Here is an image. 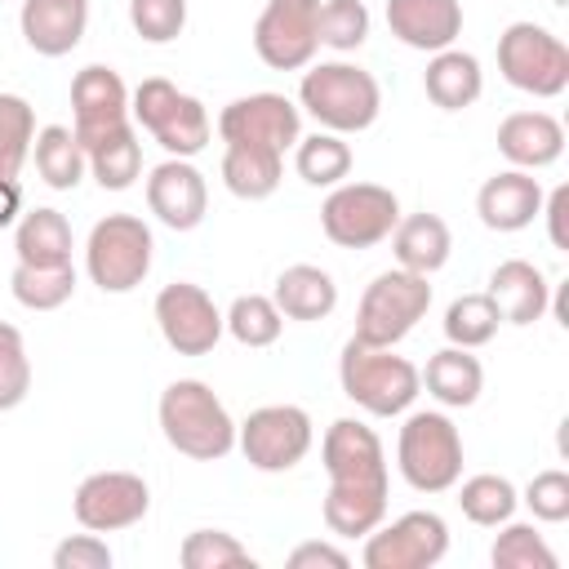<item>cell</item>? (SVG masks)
<instances>
[{
    "label": "cell",
    "instance_id": "cell-19",
    "mask_svg": "<svg viewBox=\"0 0 569 569\" xmlns=\"http://www.w3.org/2000/svg\"><path fill=\"white\" fill-rule=\"evenodd\" d=\"M387 27L409 49H453L462 36V0H387Z\"/></svg>",
    "mask_w": 569,
    "mask_h": 569
},
{
    "label": "cell",
    "instance_id": "cell-7",
    "mask_svg": "<svg viewBox=\"0 0 569 569\" xmlns=\"http://www.w3.org/2000/svg\"><path fill=\"white\" fill-rule=\"evenodd\" d=\"M151 227L133 213H107L84 240V271L102 293H129L151 271Z\"/></svg>",
    "mask_w": 569,
    "mask_h": 569
},
{
    "label": "cell",
    "instance_id": "cell-25",
    "mask_svg": "<svg viewBox=\"0 0 569 569\" xmlns=\"http://www.w3.org/2000/svg\"><path fill=\"white\" fill-rule=\"evenodd\" d=\"M422 89L427 98L440 107V111H462L480 98L485 89V71H480V58L467 53V49H440L431 53L427 71H422Z\"/></svg>",
    "mask_w": 569,
    "mask_h": 569
},
{
    "label": "cell",
    "instance_id": "cell-11",
    "mask_svg": "<svg viewBox=\"0 0 569 569\" xmlns=\"http://www.w3.org/2000/svg\"><path fill=\"white\" fill-rule=\"evenodd\" d=\"M311 413L302 405H262L236 427V445L253 471H289L311 453Z\"/></svg>",
    "mask_w": 569,
    "mask_h": 569
},
{
    "label": "cell",
    "instance_id": "cell-44",
    "mask_svg": "<svg viewBox=\"0 0 569 569\" xmlns=\"http://www.w3.org/2000/svg\"><path fill=\"white\" fill-rule=\"evenodd\" d=\"M53 569H111V547L98 533H76L53 547Z\"/></svg>",
    "mask_w": 569,
    "mask_h": 569
},
{
    "label": "cell",
    "instance_id": "cell-37",
    "mask_svg": "<svg viewBox=\"0 0 569 569\" xmlns=\"http://www.w3.org/2000/svg\"><path fill=\"white\" fill-rule=\"evenodd\" d=\"M316 40L333 53H351L369 40V9L365 0H320L316 9Z\"/></svg>",
    "mask_w": 569,
    "mask_h": 569
},
{
    "label": "cell",
    "instance_id": "cell-39",
    "mask_svg": "<svg viewBox=\"0 0 569 569\" xmlns=\"http://www.w3.org/2000/svg\"><path fill=\"white\" fill-rule=\"evenodd\" d=\"M36 116L31 102L18 93H0V178H18V169L31 156Z\"/></svg>",
    "mask_w": 569,
    "mask_h": 569
},
{
    "label": "cell",
    "instance_id": "cell-3",
    "mask_svg": "<svg viewBox=\"0 0 569 569\" xmlns=\"http://www.w3.org/2000/svg\"><path fill=\"white\" fill-rule=\"evenodd\" d=\"M298 102H302V111L320 129H329V133H360V129H369L378 120L382 89L356 62H320V67L302 71Z\"/></svg>",
    "mask_w": 569,
    "mask_h": 569
},
{
    "label": "cell",
    "instance_id": "cell-31",
    "mask_svg": "<svg viewBox=\"0 0 569 569\" xmlns=\"http://www.w3.org/2000/svg\"><path fill=\"white\" fill-rule=\"evenodd\" d=\"M84 156H89V173L98 178L102 191H124V187H133L138 173H142V142H138L133 120L120 124L116 133L98 138Z\"/></svg>",
    "mask_w": 569,
    "mask_h": 569
},
{
    "label": "cell",
    "instance_id": "cell-9",
    "mask_svg": "<svg viewBox=\"0 0 569 569\" xmlns=\"http://www.w3.org/2000/svg\"><path fill=\"white\" fill-rule=\"evenodd\" d=\"M498 71L520 93L560 98L569 89V49L538 22H511L498 36Z\"/></svg>",
    "mask_w": 569,
    "mask_h": 569
},
{
    "label": "cell",
    "instance_id": "cell-22",
    "mask_svg": "<svg viewBox=\"0 0 569 569\" xmlns=\"http://www.w3.org/2000/svg\"><path fill=\"white\" fill-rule=\"evenodd\" d=\"M485 293L493 298V307H498V316H502L507 325H533V320H542L547 307H551V284H547V276H542L533 262H525V258L498 262V267L489 271V289H485Z\"/></svg>",
    "mask_w": 569,
    "mask_h": 569
},
{
    "label": "cell",
    "instance_id": "cell-29",
    "mask_svg": "<svg viewBox=\"0 0 569 569\" xmlns=\"http://www.w3.org/2000/svg\"><path fill=\"white\" fill-rule=\"evenodd\" d=\"M422 382H427V391H431L445 409H467V405H476L480 391H485V369H480V360H476L467 347H445V351H436V356L427 360Z\"/></svg>",
    "mask_w": 569,
    "mask_h": 569
},
{
    "label": "cell",
    "instance_id": "cell-4",
    "mask_svg": "<svg viewBox=\"0 0 569 569\" xmlns=\"http://www.w3.org/2000/svg\"><path fill=\"white\" fill-rule=\"evenodd\" d=\"M338 382H342V396L373 418L405 413L422 391V373L405 356H396L391 347L356 342V338L338 356Z\"/></svg>",
    "mask_w": 569,
    "mask_h": 569
},
{
    "label": "cell",
    "instance_id": "cell-33",
    "mask_svg": "<svg viewBox=\"0 0 569 569\" xmlns=\"http://www.w3.org/2000/svg\"><path fill=\"white\" fill-rule=\"evenodd\" d=\"M293 164H298V178L302 182H311V187H338L351 173V147L342 142V133L316 129L311 138H298L293 142Z\"/></svg>",
    "mask_w": 569,
    "mask_h": 569
},
{
    "label": "cell",
    "instance_id": "cell-17",
    "mask_svg": "<svg viewBox=\"0 0 569 569\" xmlns=\"http://www.w3.org/2000/svg\"><path fill=\"white\" fill-rule=\"evenodd\" d=\"M71 116H76V138L80 147L89 151L98 138L116 133L120 124H129V89L120 80V71L102 67V62H89L76 71L71 80Z\"/></svg>",
    "mask_w": 569,
    "mask_h": 569
},
{
    "label": "cell",
    "instance_id": "cell-16",
    "mask_svg": "<svg viewBox=\"0 0 569 569\" xmlns=\"http://www.w3.org/2000/svg\"><path fill=\"white\" fill-rule=\"evenodd\" d=\"M218 138L271 147L284 156L302 138V111L284 93H249V98H236L218 111Z\"/></svg>",
    "mask_w": 569,
    "mask_h": 569
},
{
    "label": "cell",
    "instance_id": "cell-46",
    "mask_svg": "<svg viewBox=\"0 0 569 569\" xmlns=\"http://www.w3.org/2000/svg\"><path fill=\"white\" fill-rule=\"evenodd\" d=\"M565 209H569V187H556L551 196H542V213H547V231L556 249H569L565 240Z\"/></svg>",
    "mask_w": 569,
    "mask_h": 569
},
{
    "label": "cell",
    "instance_id": "cell-6",
    "mask_svg": "<svg viewBox=\"0 0 569 569\" xmlns=\"http://www.w3.org/2000/svg\"><path fill=\"white\" fill-rule=\"evenodd\" d=\"M129 120L138 129H147L169 156H182V160L200 156L209 147V129H213L204 102L182 93L164 76H151L129 93Z\"/></svg>",
    "mask_w": 569,
    "mask_h": 569
},
{
    "label": "cell",
    "instance_id": "cell-28",
    "mask_svg": "<svg viewBox=\"0 0 569 569\" xmlns=\"http://www.w3.org/2000/svg\"><path fill=\"white\" fill-rule=\"evenodd\" d=\"M71 222L67 213L58 209H31L18 218V231H13V253L18 262H31V267H58V262H71Z\"/></svg>",
    "mask_w": 569,
    "mask_h": 569
},
{
    "label": "cell",
    "instance_id": "cell-13",
    "mask_svg": "<svg viewBox=\"0 0 569 569\" xmlns=\"http://www.w3.org/2000/svg\"><path fill=\"white\" fill-rule=\"evenodd\" d=\"M76 520L89 533H116V529H133L147 511H151V489L142 476L133 471H93L76 485L71 498Z\"/></svg>",
    "mask_w": 569,
    "mask_h": 569
},
{
    "label": "cell",
    "instance_id": "cell-15",
    "mask_svg": "<svg viewBox=\"0 0 569 569\" xmlns=\"http://www.w3.org/2000/svg\"><path fill=\"white\" fill-rule=\"evenodd\" d=\"M156 325L178 356H209L222 338V311L191 280H173L156 293Z\"/></svg>",
    "mask_w": 569,
    "mask_h": 569
},
{
    "label": "cell",
    "instance_id": "cell-36",
    "mask_svg": "<svg viewBox=\"0 0 569 569\" xmlns=\"http://www.w3.org/2000/svg\"><path fill=\"white\" fill-rule=\"evenodd\" d=\"M498 325H502V316H498V307H493L489 293H462L445 311V338H449V347L476 351V347H485L498 333Z\"/></svg>",
    "mask_w": 569,
    "mask_h": 569
},
{
    "label": "cell",
    "instance_id": "cell-26",
    "mask_svg": "<svg viewBox=\"0 0 569 569\" xmlns=\"http://www.w3.org/2000/svg\"><path fill=\"white\" fill-rule=\"evenodd\" d=\"M391 249H396V262L405 271H418V276H431L449 262V249H453V236L445 227L440 213H409L396 222L391 231Z\"/></svg>",
    "mask_w": 569,
    "mask_h": 569
},
{
    "label": "cell",
    "instance_id": "cell-24",
    "mask_svg": "<svg viewBox=\"0 0 569 569\" xmlns=\"http://www.w3.org/2000/svg\"><path fill=\"white\" fill-rule=\"evenodd\" d=\"M271 302L280 307L284 320H325L338 307V284H333V276L325 267L293 262V267H284L276 276Z\"/></svg>",
    "mask_w": 569,
    "mask_h": 569
},
{
    "label": "cell",
    "instance_id": "cell-21",
    "mask_svg": "<svg viewBox=\"0 0 569 569\" xmlns=\"http://www.w3.org/2000/svg\"><path fill=\"white\" fill-rule=\"evenodd\" d=\"M18 27L40 58H62L84 40L89 0H22Z\"/></svg>",
    "mask_w": 569,
    "mask_h": 569
},
{
    "label": "cell",
    "instance_id": "cell-38",
    "mask_svg": "<svg viewBox=\"0 0 569 569\" xmlns=\"http://www.w3.org/2000/svg\"><path fill=\"white\" fill-rule=\"evenodd\" d=\"M502 533L493 538V547H489V560L498 565V569H556L560 560H556V551L547 547V538L533 529V525H520V520H507V525H498Z\"/></svg>",
    "mask_w": 569,
    "mask_h": 569
},
{
    "label": "cell",
    "instance_id": "cell-18",
    "mask_svg": "<svg viewBox=\"0 0 569 569\" xmlns=\"http://www.w3.org/2000/svg\"><path fill=\"white\" fill-rule=\"evenodd\" d=\"M147 209L169 227V231H196L204 222V209H209V187H204V173L182 160V156H169L160 160L151 173H147Z\"/></svg>",
    "mask_w": 569,
    "mask_h": 569
},
{
    "label": "cell",
    "instance_id": "cell-10",
    "mask_svg": "<svg viewBox=\"0 0 569 569\" xmlns=\"http://www.w3.org/2000/svg\"><path fill=\"white\" fill-rule=\"evenodd\" d=\"M400 222V200L378 182H338L320 204V227L338 249H369Z\"/></svg>",
    "mask_w": 569,
    "mask_h": 569
},
{
    "label": "cell",
    "instance_id": "cell-40",
    "mask_svg": "<svg viewBox=\"0 0 569 569\" xmlns=\"http://www.w3.org/2000/svg\"><path fill=\"white\" fill-rule=\"evenodd\" d=\"M182 569H231V565H253L249 547L222 529H191L178 547Z\"/></svg>",
    "mask_w": 569,
    "mask_h": 569
},
{
    "label": "cell",
    "instance_id": "cell-23",
    "mask_svg": "<svg viewBox=\"0 0 569 569\" xmlns=\"http://www.w3.org/2000/svg\"><path fill=\"white\" fill-rule=\"evenodd\" d=\"M498 151L516 164V169H547L560 160L565 151V124L547 111H511L498 124Z\"/></svg>",
    "mask_w": 569,
    "mask_h": 569
},
{
    "label": "cell",
    "instance_id": "cell-47",
    "mask_svg": "<svg viewBox=\"0 0 569 569\" xmlns=\"http://www.w3.org/2000/svg\"><path fill=\"white\" fill-rule=\"evenodd\" d=\"M22 213V187L18 178H0V227H13Z\"/></svg>",
    "mask_w": 569,
    "mask_h": 569
},
{
    "label": "cell",
    "instance_id": "cell-32",
    "mask_svg": "<svg viewBox=\"0 0 569 569\" xmlns=\"http://www.w3.org/2000/svg\"><path fill=\"white\" fill-rule=\"evenodd\" d=\"M516 502H520L516 485H511L507 476H493V471L467 476V480L458 485V507H462V516H467L471 525H480V529L507 525V520L516 516Z\"/></svg>",
    "mask_w": 569,
    "mask_h": 569
},
{
    "label": "cell",
    "instance_id": "cell-8",
    "mask_svg": "<svg viewBox=\"0 0 569 569\" xmlns=\"http://www.w3.org/2000/svg\"><path fill=\"white\" fill-rule=\"evenodd\" d=\"M431 307V284L427 276L418 271H382L373 276V284L360 293V307H356V342H369V347H396Z\"/></svg>",
    "mask_w": 569,
    "mask_h": 569
},
{
    "label": "cell",
    "instance_id": "cell-27",
    "mask_svg": "<svg viewBox=\"0 0 569 569\" xmlns=\"http://www.w3.org/2000/svg\"><path fill=\"white\" fill-rule=\"evenodd\" d=\"M280 169H284V156L271 147L227 142L222 151V182L236 200H267L280 187Z\"/></svg>",
    "mask_w": 569,
    "mask_h": 569
},
{
    "label": "cell",
    "instance_id": "cell-34",
    "mask_svg": "<svg viewBox=\"0 0 569 569\" xmlns=\"http://www.w3.org/2000/svg\"><path fill=\"white\" fill-rule=\"evenodd\" d=\"M9 289H13V298H18L27 311H58V307L71 302V293H76V267H71V262H58V267L18 262L13 276H9Z\"/></svg>",
    "mask_w": 569,
    "mask_h": 569
},
{
    "label": "cell",
    "instance_id": "cell-5",
    "mask_svg": "<svg viewBox=\"0 0 569 569\" xmlns=\"http://www.w3.org/2000/svg\"><path fill=\"white\" fill-rule=\"evenodd\" d=\"M396 467L409 489L418 493H445L462 480V436L449 413L418 409L405 418L396 436Z\"/></svg>",
    "mask_w": 569,
    "mask_h": 569
},
{
    "label": "cell",
    "instance_id": "cell-43",
    "mask_svg": "<svg viewBox=\"0 0 569 569\" xmlns=\"http://www.w3.org/2000/svg\"><path fill=\"white\" fill-rule=\"evenodd\" d=\"M525 507H529L542 525H560V520H569V476H565L560 467L538 471V476L525 485Z\"/></svg>",
    "mask_w": 569,
    "mask_h": 569
},
{
    "label": "cell",
    "instance_id": "cell-42",
    "mask_svg": "<svg viewBox=\"0 0 569 569\" xmlns=\"http://www.w3.org/2000/svg\"><path fill=\"white\" fill-rule=\"evenodd\" d=\"M129 22L147 44H169L187 27V0H129Z\"/></svg>",
    "mask_w": 569,
    "mask_h": 569
},
{
    "label": "cell",
    "instance_id": "cell-41",
    "mask_svg": "<svg viewBox=\"0 0 569 569\" xmlns=\"http://www.w3.org/2000/svg\"><path fill=\"white\" fill-rule=\"evenodd\" d=\"M31 391V356L13 325L0 320V413L18 409Z\"/></svg>",
    "mask_w": 569,
    "mask_h": 569
},
{
    "label": "cell",
    "instance_id": "cell-1",
    "mask_svg": "<svg viewBox=\"0 0 569 569\" xmlns=\"http://www.w3.org/2000/svg\"><path fill=\"white\" fill-rule=\"evenodd\" d=\"M320 458L329 476L325 525L338 538H365L369 529H378L387 520V489H391L378 431L356 418H338L320 440Z\"/></svg>",
    "mask_w": 569,
    "mask_h": 569
},
{
    "label": "cell",
    "instance_id": "cell-14",
    "mask_svg": "<svg viewBox=\"0 0 569 569\" xmlns=\"http://www.w3.org/2000/svg\"><path fill=\"white\" fill-rule=\"evenodd\" d=\"M316 9L320 0H267L253 22V53L271 71H298L316 58Z\"/></svg>",
    "mask_w": 569,
    "mask_h": 569
},
{
    "label": "cell",
    "instance_id": "cell-30",
    "mask_svg": "<svg viewBox=\"0 0 569 569\" xmlns=\"http://www.w3.org/2000/svg\"><path fill=\"white\" fill-rule=\"evenodd\" d=\"M31 156H36V173L53 191H76L84 169H89V156H84L76 129H67V124H44L31 138Z\"/></svg>",
    "mask_w": 569,
    "mask_h": 569
},
{
    "label": "cell",
    "instance_id": "cell-35",
    "mask_svg": "<svg viewBox=\"0 0 569 569\" xmlns=\"http://www.w3.org/2000/svg\"><path fill=\"white\" fill-rule=\"evenodd\" d=\"M222 329L240 342V347H271L284 329V316L280 307L267 298V293H240L227 316H222Z\"/></svg>",
    "mask_w": 569,
    "mask_h": 569
},
{
    "label": "cell",
    "instance_id": "cell-45",
    "mask_svg": "<svg viewBox=\"0 0 569 569\" xmlns=\"http://www.w3.org/2000/svg\"><path fill=\"white\" fill-rule=\"evenodd\" d=\"M316 565H329V569H347L351 556L333 542H302L289 551V569H316Z\"/></svg>",
    "mask_w": 569,
    "mask_h": 569
},
{
    "label": "cell",
    "instance_id": "cell-12",
    "mask_svg": "<svg viewBox=\"0 0 569 569\" xmlns=\"http://www.w3.org/2000/svg\"><path fill=\"white\" fill-rule=\"evenodd\" d=\"M449 551V525L436 511H405L365 533V569H431Z\"/></svg>",
    "mask_w": 569,
    "mask_h": 569
},
{
    "label": "cell",
    "instance_id": "cell-20",
    "mask_svg": "<svg viewBox=\"0 0 569 569\" xmlns=\"http://www.w3.org/2000/svg\"><path fill=\"white\" fill-rule=\"evenodd\" d=\"M476 213L489 231H525L542 213V182L529 169H502L485 178L476 196Z\"/></svg>",
    "mask_w": 569,
    "mask_h": 569
},
{
    "label": "cell",
    "instance_id": "cell-2",
    "mask_svg": "<svg viewBox=\"0 0 569 569\" xmlns=\"http://www.w3.org/2000/svg\"><path fill=\"white\" fill-rule=\"evenodd\" d=\"M156 418H160L164 440L196 462H218L236 449V422H231L227 405L218 400V391L200 378L169 382L160 391Z\"/></svg>",
    "mask_w": 569,
    "mask_h": 569
}]
</instances>
